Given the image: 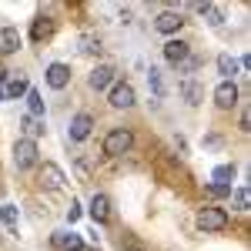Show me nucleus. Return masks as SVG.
Returning a JSON list of instances; mask_svg holds the SVG:
<instances>
[{"label":"nucleus","instance_id":"nucleus-1","mask_svg":"<svg viewBox=\"0 0 251 251\" xmlns=\"http://www.w3.org/2000/svg\"><path fill=\"white\" fill-rule=\"evenodd\" d=\"M131 148H134V134L127 127H114L111 134L104 137V154L107 157H121V154H127Z\"/></svg>","mask_w":251,"mask_h":251},{"label":"nucleus","instance_id":"nucleus-2","mask_svg":"<svg viewBox=\"0 0 251 251\" xmlns=\"http://www.w3.org/2000/svg\"><path fill=\"white\" fill-rule=\"evenodd\" d=\"M37 141H27V137H20L17 144H14V168L17 171H27V168H34L37 164Z\"/></svg>","mask_w":251,"mask_h":251},{"label":"nucleus","instance_id":"nucleus-3","mask_svg":"<svg viewBox=\"0 0 251 251\" xmlns=\"http://www.w3.org/2000/svg\"><path fill=\"white\" fill-rule=\"evenodd\" d=\"M198 228L201 231H225L228 228V214L221 208H201L198 211Z\"/></svg>","mask_w":251,"mask_h":251},{"label":"nucleus","instance_id":"nucleus-4","mask_svg":"<svg viewBox=\"0 0 251 251\" xmlns=\"http://www.w3.org/2000/svg\"><path fill=\"white\" fill-rule=\"evenodd\" d=\"M50 248L54 251H84V238L77 231H54L50 234Z\"/></svg>","mask_w":251,"mask_h":251},{"label":"nucleus","instance_id":"nucleus-5","mask_svg":"<svg viewBox=\"0 0 251 251\" xmlns=\"http://www.w3.org/2000/svg\"><path fill=\"white\" fill-rule=\"evenodd\" d=\"M107 104L117 107V111L134 107V87H131V84H114V87H111V94H107Z\"/></svg>","mask_w":251,"mask_h":251},{"label":"nucleus","instance_id":"nucleus-6","mask_svg":"<svg viewBox=\"0 0 251 251\" xmlns=\"http://www.w3.org/2000/svg\"><path fill=\"white\" fill-rule=\"evenodd\" d=\"M27 91H30V84H27V77H24V74H7L3 87H0V97H3V100H14V97L27 94Z\"/></svg>","mask_w":251,"mask_h":251},{"label":"nucleus","instance_id":"nucleus-7","mask_svg":"<svg viewBox=\"0 0 251 251\" xmlns=\"http://www.w3.org/2000/svg\"><path fill=\"white\" fill-rule=\"evenodd\" d=\"M191 57V44H188V40H168V44H164V60H168V64H184V60Z\"/></svg>","mask_w":251,"mask_h":251},{"label":"nucleus","instance_id":"nucleus-8","mask_svg":"<svg viewBox=\"0 0 251 251\" xmlns=\"http://www.w3.org/2000/svg\"><path fill=\"white\" fill-rule=\"evenodd\" d=\"M214 104L225 107V111L234 107V104H238V84H234V80H221V84L214 87Z\"/></svg>","mask_w":251,"mask_h":251},{"label":"nucleus","instance_id":"nucleus-9","mask_svg":"<svg viewBox=\"0 0 251 251\" xmlns=\"http://www.w3.org/2000/svg\"><path fill=\"white\" fill-rule=\"evenodd\" d=\"M87 214L94 218V225H107V221H111V201H107V194H94Z\"/></svg>","mask_w":251,"mask_h":251},{"label":"nucleus","instance_id":"nucleus-10","mask_svg":"<svg viewBox=\"0 0 251 251\" xmlns=\"http://www.w3.org/2000/svg\"><path fill=\"white\" fill-rule=\"evenodd\" d=\"M64 181H67V177H64V171H60L57 164H44V168H40V184H44L47 191H60Z\"/></svg>","mask_w":251,"mask_h":251},{"label":"nucleus","instance_id":"nucleus-11","mask_svg":"<svg viewBox=\"0 0 251 251\" xmlns=\"http://www.w3.org/2000/svg\"><path fill=\"white\" fill-rule=\"evenodd\" d=\"M87 84H91L94 91H107V87H114V67H107V64L94 67L91 77H87Z\"/></svg>","mask_w":251,"mask_h":251},{"label":"nucleus","instance_id":"nucleus-12","mask_svg":"<svg viewBox=\"0 0 251 251\" xmlns=\"http://www.w3.org/2000/svg\"><path fill=\"white\" fill-rule=\"evenodd\" d=\"M154 27L161 30V34H177V30L184 27V17H181L177 10H164V14H157Z\"/></svg>","mask_w":251,"mask_h":251},{"label":"nucleus","instance_id":"nucleus-13","mask_svg":"<svg viewBox=\"0 0 251 251\" xmlns=\"http://www.w3.org/2000/svg\"><path fill=\"white\" fill-rule=\"evenodd\" d=\"M67 80H71V67H67V64H50V67H47V84H50L54 91H64Z\"/></svg>","mask_w":251,"mask_h":251},{"label":"nucleus","instance_id":"nucleus-14","mask_svg":"<svg viewBox=\"0 0 251 251\" xmlns=\"http://www.w3.org/2000/svg\"><path fill=\"white\" fill-rule=\"evenodd\" d=\"M91 127H94V117L91 114H77L71 121V141H84L91 137Z\"/></svg>","mask_w":251,"mask_h":251},{"label":"nucleus","instance_id":"nucleus-15","mask_svg":"<svg viewBox=\"0 0 251 251\" xmlns=\"http://www.w3.org/2000/svg\"><path fill=\"white\" fill-rule=\"evenodd\" d=\"M17 50H20L17 27H0V54H17Z\"/></svg>","mask_w":251,"mask_h":251},{"label":"nucleus","instance_id":"nucleus-16","mask_svg":"<svg viewBox=\"0 0 251 251\" xmlns=\"http://www.w3.org/2000/svg\"><path fill=\"white\" fill-rule=\"evenodd\" d=\"M50 34H54V20H50V17H37V20H34V27H30V37L37 40V44H40V40H47Z\"/></svg>","mask_w":251,"mask_h":251},{"label":"nucleus","instance_id":"nucleus-17","mask_svg":"<svg viewBox=\"0 0 251 251\" xmlns=\"http://www.w3.org/2000/svg\"><path fill=\"white\" fill-rule=\"evenodd\" d=\"M214 184H225V188H231L234 181V164H221V168H214Z\"/></svg>","mask_w":251,"mask_h":251},{"label":"nucleus","instance_id":"nucleus-18","mask_svg":"<svg viewBox=\"0 0 251 251\" xmlns=\"http://www.w3.org/2000/svg\"><path fill=\"white\" fill-rule=\"evenodd\" d=\"M218 71L225 74V80H231V74L238 71V60H234L231 54H221V57H218Z\"/></svg>","mask_w":251,"mask_h":251},{"label":"nucleus","instance_id":"nucleus-19","mask_svg":"<svg viewBox=\"0 0 251 251\" xmlns=\"http://www.w3.org/2000/svg\"><path fill=\"white\" fill-rule=\"evenodd\" d=\"M20 124H24V134H27V141H34V137H37L40 131H44V124H40L37 117H30V114L24 117V121H20Z\"/></svg>","mask_w":251,"mask_h":251},{"label":"nucleus","instance_id":"nucleus-20","mask_svg":"<svg viewBox=\"0 0 251 251\" xmlns=\"http://www.w3.org/2000/svg\"><path fill=\"white\" fill-rule=\"evenodd\" d=\"M27 104H30V117H44V97L37 94V91H27Z\"/></svg>","mask_w":251,"mask_h":251},{"label":"nucleus","instance_id":"nucleus-21","mask_svg":"<svg viewBox=\"0 0 251 251\" xmlns=\"http://www.w3.org/2000/svg\"><path fill=\"white\" fill-rule=\"evenodd\" d=\"M181 91H184V97H188V104H198V97H201V91L194 87L191 80H184V84H181Z\"/></svg>","mask_w":251,"mask_h":251},{"label":"nucleus","instance_id":"nucleus-22","mask_svg":"<svg viewBox=\"0 0 251 251\" xmlns=\"http://www.w3.org/2000/svg\"><path fill=\"white\" fill-rule=\"evenodd\" d=\"M0 221H3V225H17V208H10V204L0 208Z\"/></svg>","mask_w":251,"mask_h":251},{"label":"nucleus","instance_id":"nucleus-23","mask_svg":"<svg viewBox=\"0 0 251 251\" xmlns=\"http://www.w3.org/2000/svg\"><path fill=\"white\" fill-rule=\"evenodd\" d=\"M80 44H84V47H80L84 54H94V50H100V37H84Z\"/></svg>","mask_w":251,"mask_h":251},{"label":"nucleus","instance_id":"nucleus-24","mask_svg":"<svg viewBox=\"0 0 251 251\" xmlns=\"http://www.w3.org/2000/svg\"><path fill=\"white\" fill-rule=\"evenodd\" d=\"M234 204H238L241 211H248V188H238V191H234Z\"/></svg>","mask_w":251,"mask_h":251},{"label":"nucleus","instance_id":"nucleus-25","mask_svg":"<svg viewBox=\"0 0 251 251\" xmlns=\"http://www.w3.org/2000/svg\"><path fill=\"white\" fill-rule=\"evenodd\" d=\"M208 194H211V198H225V194H231V188H225V184H208Z\"/></svg>","mask_w":251,"mask_h":251},{"label":"nucleus","instance_id":"nucleus-26","mask_svg":"<svg viewBox=\"0 0 251 251\" xmlns=\"http://www.w3.org/2000/svg\"><path fill=\"white\" fill-rule=\"evenodd\" d=\"M77 218H80V204H77V201H71V208H67V221L74 225Z\"/></svg>","mask_w":251,"mask_h":251},{"label":"nucleus","instance_id":"nucleus-27","mask_svg":"<svg viewBox=\"0 0 251 251\" xmlns=\"http://www.w3.org/2000/svg\"><path fill=\"white\" fill-rule=\"evenodd\" d=\"M148 80H151L154 94H164V91H161V77H157V71H154V67H151V74H148Z\"/></svg>","mask_w":251,"mask_h":251},{"label":"nucleus","instance_id":"nucleus-28","mask_svg":"<svg viewBox=\"0 0 251 251\" xmlns=\"http://www.w3.org/2000/svg\"><path fill=\"white\" fill-rule=\"evenodd\" d=\"M241 131H251V117H248V111L241 114Z\"/></svg>","mask_w":251,"mask_h":251},{"label":"nucleus","instance_id":"nucleus-29","mask_svg":"<svg viewBox=\"0 0 251 251\" xmlns=\"http://www.w3.org/2000/svg\"><path fill=\"white\" fill-rule=\"evenodd\" d=\"M3 80H7V71H3V67H0V87H3Z\"/></svg>","mask_w":251,"mask_h":251},{"label":"nucleus","instance_id":"nucleus-30","mask_svg":"<svg viewBox=\"0 0 251 251\" xmlns=\"http://www.w3.org/2000/svg\"><path fill=\"white\" fill-rule=\"evenodd\" d=\"M127 251H141V248H137V245H127Z\"/></svg>","mask_w":251,"mask_h":251}]
</instances>
